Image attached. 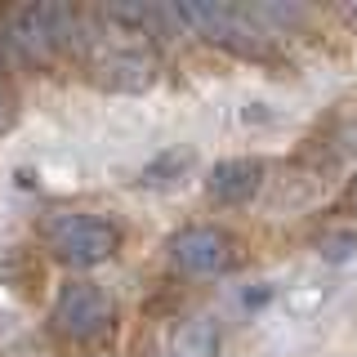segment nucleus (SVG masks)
Listing matches in <instances>:
<instances>
[{
    "mask_svg": "<svg viewBox=\"0 0 357 357\" xmlns=\"http://www.w3.org/2000/svg\"><path fill=\"white\" fill-rule=\"evenodd\" d=\"M76 27H81V14L63 0H31L9 14L5 22V45L27 63H40V59H54L63 54L67 45L76 40Z\"/></svg>",
    "mask_w": 357,
    "mask_h": 357,
    "instance_id": "nucleus-1",
    "label": "nucleus"
},
{
    "mask_svg": "<svg viewBox=\"0 0 357 357\" xmlns=\"http://www.w3.org/2000/svg\"><path fill=\"white\" fill-rule=\"evenodd\" d=\"M112 295L89 277H72V282L59 286V299H54V326H59L67 340H98L112 326Z\"/></svg>",
    "mask_w": 357,
    "mask_h": 357,
    "instance_id": "nucleus-3",
    "label": "nucleus"
},
{
    "mask_svg": "<svg viewBox=\"0 0 357 357\" xmlns=\"http://www.w3.org/2000/svg\"><path fill=\"white\" fill-rule=\"evenodd\" d=\"M165 357H219V326L210 317H188L165 335Z\"/></svg>",
    "mask_w": 357,
    "mask_h": 357,
    "instance_id": "nucleus-7",
    "label": "nucleus"
},
{
    "mask_svg": "<svg viewBox=\"0 0 357 357\" xmlns=\"http://www.w3.org/2000/svg\"><path fill=\"white\" fill-rule=\"evenodd\" d=\"M94 72H98L94 81L103 89H112V94H139V89H148L156 81V59L143 54V50H116V54H107Z\"/></svg>",
    "mask_w": 357,
    "mask_h": 357,
    "instance_id": "nucleus-6",
    "label": "nucleus"
},
{
    "mask_svg": "<svg viewBox=\"0 0 357 357\" xmlns=\"http://www.w3.org/2000/svg\"><path fill=\"white\" fill-rule=\"evenodd\" d=\"M107 22H116V27H126L130 36H152V31H161V27H170L174 14L170 9H161V5H139V0H126V5H107L103 9Z\"/></svg>",
    "mask_w": 357,
    "mask_h": 357,
    "instance_id": "nucleus-8",
    "label": "nucleus"
},
{
    "mask_svg": "<svg viewBox=\"0 0 357 357\" xmlns=\"http://www.w3.org/2000/svg\"><path fill=\"white\" fill-rule=\"evenodd\" d=\"M344 206H349V210H357V174L349 178V188H344Z\"/></svg>",
    "mask_w": 357,
    "mask_h": 357,
    "instance_id": "nucleus-11",
    "label": "nucleus"
},
{
    "mask_svg": "<svg viewBox=\"0 0 357 357\" xmlns=\"http://www.w3.org/2000/svg\"><path fill=\"white\" fill-rule=\"evenodd\" d=\"M45 241H50L54 259L76 268V273H89V268L107 264L121 250L116 223H107L103 215H89V210H63V215H54L45 223Z\"/></svg>",
    "mask_w": 357,
    "mask_h": 357,
    "instance_id": "nucleus-2",
    "label": "nucleus"
},
{
    "mask_svg": "<svg viewBox=\"0 0 357 357\" xmlns=\"http://www.w3.org/2000/svg\"><path fill=\"white\" fill-rule=\"evenodd\" d=\"M264 183V161H250V156H228V161L210 165L206 174V192L219 206H245Z\"/></svg>",
    "mask_w": 357,
    "mask_h": 357,
    "instance_id": "nucleus-5",
    "label": "nucleus"
},
{
    "mask_svg": "<svg viewBox=\"0 0 357 357\" xmlns=\"http://www.w3.org/2000/svg\"><path fill=\"white\" fill-rule=\"evenodd\" d=\"M9 116H14V107H9V89H5V81H0V130L9 126Z\"/></svg>",
    "mask_w": 357,
    "mask_h": 357,
    "instance_id": "nucleus-10",
    "label": "nucleus"
},
{
    "mask_svg": "<svg viewBox=\"0 0 357 357\" xmlns=\"http://www.w3.org/2000/svg\"><path fill=\"white\" fill-rule=\"evenodd\" d=\"M170 259L178 273H192V277H210L228 264V237L210 223H188L170 237Z\"/></svg>",
    "mask_w": 357,
    "mask_h": 357,
    "instance_id": "nucleus-4",
    "label": "nucleus"
},
{
    "mask_svg": "<svg viewBox=\"0 0 357 357\" xmlns=\"http://www.w3.org/2000/svg\"><path fill=\"white\" fill-rule=\"evenodd\" d=\"M188 165H192V152H161L156 161L143 165V183H148V188H165V183H174V178H183Z\"/></svg>",
    "mask_w": 357,
    "mask_h": 357,
    "instance_id": "nucleus-9",
    "label": "nucleus"
}]
</instances>
